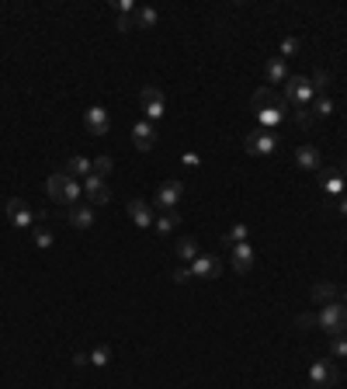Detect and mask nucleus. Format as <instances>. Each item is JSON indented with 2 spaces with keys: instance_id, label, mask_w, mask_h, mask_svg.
Segmentation results:
<instances>
[{
  "instance_id": "f257e3e1",
  "label": "nucleus",
  "mask_w": 347,
  "mask_h": 389,
  "mask_svg": "<svg viewBox=\"0 0 347 389\" xmlns=\"http://www.w3.org/2000/svg\"><path fill=\"white\" fill-rule=\"evenodd\" d=\"M285 108H292V119L302 126V129H309L312 126V115H309V105H312V84H309V77H299V74H292L288 80H285Z\"/></svg>"
},
{
  "instance_id": "f03ea898",
  "label": "nucleus",
  "mask_w": 347,
  "mask_h": 389,
  "mask_svg": "<svg viewBox=\"0 0 347 389\" xmlns=\"http://www.w3.org/2000/svg\"><path fill=\"white\" fill-rule=\"evenodd\" d=\"M250 108H253L260 129H271V126H278V122L285 119V98H281L278 91H271V87H260V91L250 98Z\"/></svg>"
},
{
  "instance_id": "7ed1b4c3",
  "label": "nucleus",
  "mask_w": 347,
  "mask_h": 389,
  "mask_svg": "<svg viewBox=\"0 0 347 389\" xmlns=\"http://www.w3.org/2000/svg\"><path fill=\"white\" fill-rule=\"evenodd\" d=\"M46 188H49V198L53 202H60V205H66V209H73L77 202H80V195H84V184L77 181V178H70V174H53L49 181H46Z\"/></svg>"
},
{
  "instance_id": "20e7f679",
  "label": "nucleus",
  "mask_w": 347,
  "mask_h": 389,
  "mask_svg": "<svg viewBox=\"0 0 347 389\" xmlns=\"http://www.w3.org/2000/svg\"><path fill=\"white\" fill-rule=\"evenodd\" d=\"M4 216H8V223L15 226V230H32V226H39L42 219H46V212L42 209H32L21 195H15V198H8V205H4Z\"/></svg>"
},
{
  "instance_id": "39448f33",
  "label": "nucleus",
  "mask_w": 347,
  "mask_h": 389,
  "mask_svg": "<svg viewBox=\"0 0 347 389\" xmlns=\"http://www.w3.org/2000/svg\"><path fill=\"white\" fill-rule=\"evenodd\" d=\"M316 327L326 330L330 337H333V334H347V306H344L340 299L323 302V309L316 313Z\"/></svg>"
},
{
  "instance_id": "423d86ee",
  "label": "nucleus",
  "mask_w": 347,
  "mask_h": 389,
  "mask_svg": "<svg viewBox=\"0 0 347 389\" xmlns=\"http://www.w3.org/2000/svg\"><path fill=\"white\" fill-rule=\"evenodd\" d=\"M243 150L250 153V157H271L274 150H278V136L271 132V129H253L247 139H243Z\"/></svg>"
},
{
  "instance_id": "0eeeda50",
  "label": "nucleus",
  "mask_w": 347,
  "mask_h": 389,
  "mask_svg": "<svg viewBox=\"0 0 347 389\" xmlns=\"http://www.w3.org/2000/svg\"><path fill=\"white\" fill-rule=\"evenodd\" d=\"M319 188H323V195H326V205L337 202V198H344V195H347V164H337V167L319 181Z\"/></svg>"
},
{
  "instance_id": "6e6552de",
  "label": "nucleus",
  "mask_w": 347,
  "mask_h": 389,
  "mask_svg": "<svg viewBox=\"0 0 347 389\" xmlns=\"http://www.w3.org/2000/svg\"><path fill=\"white\" fill-rule=\"evenodd\" d=\"M139 101H143V112H146V122H160L167 115V105H163V91L157 84L143 87L139 91Z\"/></svg>"
},
{
  "instance_id": "1a4fd4ad",
  "label": "nucleus",
  "mask_w": 347,
  "mask_h": 389,
  "mask_svg": "<svg viewBox=\"0 0 347 389\" xmlns=\"http://www.w3.org/2000/svg\"><path fill=\"white\" fill-rule=\"evenodd\" d=\"M309 382H312L316 389H330V386H337V382H340V368H337L333 361L319 358V361H312V365H309Z\"/></svg>"
},
{
  "instance_id": "9d476101",
  "label": "nucleus",
  "mask_w": 347,
  "mask_h": 389,
  "mask_svg": "<svg viewBox=\"0 0 347 389\" xmlns=\"http://www.w3.org/2000/svg\"><path fill=\"white\" fill-rule=\"evenodd\" d=\"M188 268H191V278H205V282H212V278H219V275H222V268H226V264H222V257H219V254H198Z\"/></svg>"
},
{
  "instance_id": "9b49d317",
  "label": "nucleus",
  "mask_w": 347,
  "mask_h": 389,
  "mask_svg": "<svg viewBox=\"0 0 347 389\" xmlns=\"http://www.w3.org/2000/svg\"><path fill=\"white\" fill-rule=\"evenodd\" d=\"M84 195H87V205H108V202H112L108 181H105L101 174H94V171L84 178Z\"/></svg>"
},
{
  "instance_id": "f8f14e48",
  "label": "nucleus",
  "mask_w": 347,
  "mask_h": 389,
  "mask_svg": "<svg viewBox=\"0 0 347 389\" xmlns=\"http://www.w3.org/2000/svg\"><path fill=\"white\" fill-rule=\"evenodd\" d=\"M181 195H184V184L181 181H163L157 188V195H153V205L163 209V212H174V205L181 202Z\"/></svg>"
},
{
  "instance_id": "ddd939ff",
  "label": "nucleus",
  "mask_w": 347,
  "mask_h": 389,
  "mask_svg": "<svg viewBox=\"0 0 347 389\" xmlns=\"http://www.w3.org/2000/svg\"><path fill=\"white\" fill-rule=\"evenodd\" d=\"M288 77H292V74H288V63H285L281 56H271V60L264 63V87L278 91V87H285Z\"/></svg>"
},
{
  "instance_id": "4468645a",
  "label": "nucleus",
  "mask_w": 347,
  "mask_h": 389,
  "mask_svg": "<svg viewBox=\"0 0 347 389\" xmlns=\"http://www.w3.org/2000/svg\"><path fill=\"white\" fill-rule=\"evenodd\" d=\"M253 261H257V250H253L250 243H236V247H229V268H233L236 275H247V271L253 268Z\"/></svg>"
},
{
  "instance_id": "2eb2a0df",
  "label": "nucleus",
  "mask_w": 347,
  "mask_h": 389,
  "mask_svg": "<svg viewBox=\"0 0 347 389\" xmlns=\"http://www.w3.org/2000/svg\"><path fill=\"white\" fill-rule=\"evenodd\" d=\"M84 126H87V132H91V136H108L112 119H108V112H105L101 105H94V108H87V112H84Z\"/></svg>"
},
{
  "instance_id": "dca6fc26",
  "label": "nucleus",
  "mask_w": 347,
  "mask_h": 389,
  "mask_svg": "<svg viewBox=\"0 0 347 389\" xmlns=\"http://www.w3.org/2000/svg\"><path fill=\"white\" fill-rule=\"evenodd\" d=\"M132 143H136V150L139 153H146V150H153L157 146V126L153 122H136V129H132Z\"/></svg>"
},
{
  "instance_id": "f3484780",
  "label": "nucleus",
  "mask_w": 347,
  "mask_h": 389,
  "mask_svg": "<svg viewBox=\"0 0 347 389\" xmlns=\"http://www.w3.org/2000/svg\"><path fill=\"white\" fill-rule=\"evenodd\" d=\"M319 164H323V157H319V150H316V146H309V143H305V146H299V150H295V167H299V171L316 174V171H319Z\"/></svg>"
},
{
  "instance_id": "a211bd4d",
  "label": "nucleus",
  "mask_w": 347,
  "mask_h": 389,
  "mask_svg": "<svg viewBox=\"0 0 347 389\" xmlns=\"http://www.w3.org/2000/svg\"><path fill=\"white\" fill-rule=\"evenodd\" d=\"M129 216H132V223H136L139 230H150V226H153V209H150L143 198H132V202H129Z\"/></svg>"
},
{
  "instance_id": "6ab92c4d",
  "label": "nucleus",
  "mask_w": 347,
  "mask_h": 389,
  "mask_svg": "<svg viewBox=\"0 0 347 389\" xmlns=\"http://www.w3.org/2000/svg\"><path fill=\"white\" fill-rule=\"evenodd\" d=\"M309 115H312V122L330 119V115H333V98H330V94H316L312 105H309Z\"/></svg>"
},
{
  "instance_id": "aec40b11",
  "label": "nucleus",
  "mask_w": 347,
  "mask_h": 389,
  "mask_svg": "<svg viewBox=\"0 0 347 389\" xmlns=\"http://www.w3.org/2000/svg\"><path fill=\"white\" fill-rule=\"evenodd\" d=\"M70 226L73 230H91L94 226V209L91 205H73L70 209Z\"/></svg>"
},
{
  "instance_id": "412c9836",
  "label": "nucleus",
  "mask_w": 347,
  "mask_h": 389,
  "mask_svg": "<svg viewBox=\"0 0 347 389\" xmlns=\"http://www.w3.org/2000/svg\"><path fill=\"white\" fill-rule=\"evenodd\" d=\"M157 21H160V11L157 8H136V28H143V32H150V28H157Z\"/></svg>"
},
{
  "instance_id": "4be33fe9",
  "label": "nucleus",
  "mask_w": 347,
  "mask_h": 389,
  "mask_svg": "<svg viewBox=\"0 0 347 389\" xmlns=\"http://www.w3.org/2000/svg\"><path fill=\"white\" fill-rule=\"evenodd\" d=\"M247 236H250V226H247V223H236V226H229V233H222V247L247 243Z\"/></svg>"
},
{
  "instance_id": "5701e85b",
  "label": "nucleus",
  "mask_w": 347,
  "mask_h": 389,
  "mask_svg": "<svg viewBox=\"0 0 347 389\" xmlns=\"http://www.w3.org/2000/svg\"><path fill=\"white\" fill-rule=\"evenodd\" d=\"M63 174H70V178H87V174H91V160H87V157H70Z\"/></svg>"
},
{
  "instance_id": "b1692460",
  "label": "nucleus",
  "mask_w": 347,
  "mask_h": 389,
  "mask_svg": "<svg viewBox=\"0 0 347 389\" xmlns=\"http://www.w3.org/2000/svg\"><path fill=\"white\" fill-rule=\"evenodd\" d=\"M177 223H181V216H177V212H163L160 219H153V230H157L160 236H170Z\"/></svg>"
},
{
  "instance_id": "393cba45",
  "label": "nucleus",
  "mask_w": 347,
  "mask_h": 389,
  "mask_svg": "<svg viewBox=\"0 0 347 389\" xmlns=\"http://www.w3.org/2000/svg\"><path fill=\"white\" fill-rule=\"evenodd\" d=\"M174 254H177V261H195L198 257V243L191 240V236H184V240H177V247H174Z\"/></svg>"
},
{
  "instance_id": "a878e982",
  "label": "nucleus",
  "mask_w": 347,
  "mask_h": 389,
  "mask_svg": "<svg viewBox=\"0 0 347 389\" xmlns=\"http://www.w3.org/2000/svg\"><path fill=\"white\" fill-rule=\"evenodd\" d=\"M32 240H35V247H39V250H49V247L56 243V236H53V230H49V226H35V230H32Z\"/></svg>"
},
{
  "instance_id": "bb28decb",
  "label": "nucleus",
  "mask_w": 347,
  "mask_h": 389,
  "mask_svg": "<svg viewBox=\"0 0 347 389\" xmlns=\"http://www.w3.org/2000/svg\"><path fill=\"white\" fill-rule=\"evenodd\" d=\"M299 53H302V39L285 35V39H281V60L288 63V60H292V56H299Z\"/></svg>"
},
{
  "instance_id": "cd10ccee",
  "label": "nucleus",
  "mask_w": 347,
  "mask_h": 389,
  "mask_svg": "<svg viewBox=\"0 0 347 389\" xmlns=\"http://www.w3.org/2000/svg\"><path fill=\"white\" fill-rule=\"evenodd\" d=\"M333 299H337V288H333L330 282L312 285V302H333Z\"/></svg>"
},
{
  "instance_id": "c85d7f7f",
  "label": "nucleus",
  "mask_w": 347,
  "mask_h": 389,
  "mask_svg": "<svg viewBox=\"0 0 347 389\" xmlns=\"http://www.w3.org/2000/svg\"><path fill=\"white\" fill-rule=\"evenodd\" d=\"M112 354H115L112 344H98V347L91 351V365H94V368H105V365L112 361Z\"/></svg>"
},
{
  "instance_id": "c756f323",
  "label": "nucleus",
  "mask_w": 347,
  "mask_h": 389,
  "mask_svg": "<svg viewBox=\"0 0 347 389\" xmlns=\"http://www.w3.org/2000/svg\"><path fill=\"white\" fill-rule=\"evenodd\" d=\"M309 84H312V94H326V87H330V74H326V70H316V74L309 77Z\"/></svg>"
},
{
  "instance_id": "7c9ffc66",
  "label": "nucleus",
  "mask_w": 347,
  "mask_h": 389,
  "mask_svg": "<svg viewBox=\"0 0 347 389\" xmlns=\"http://www.w3.org/2000/svg\"><path fill=\"white\" fill-rule=\"evenodd\" d=\"M330 354L333 358H347V334H333L330 337Z\"/></svg>"
},
{
  "instance_id": "2f4dec72",
  "label": "nucleus",
  "mask_w": 347,
  "mask_h": 389,
  "mask_svg": "<svg viewBox=\"0 0 347 389\" xmlns=\"http://www.w3.org/2000/svg\"><path fill=\"white\" fill-rule=\"evenodd\" d=\"M91 171L101 174V178H108L115 171V164H112V157H98V160H91Z\"/></svg>"
},
{
  "instance_id": "473e14b6",
  "label": "nucleus",
  "mask_w": 347,
  "mask_h": 389,
  "mask_svg": "<svg viewBox=\"0 0 347 389\" xmlns=\"http://www.w3.org/2000/svg\"><path fill=\"white\" fill-rule=\"evenodd\" d=\"M112 11H115V18H118V15H125V18H129V11H136V4H132V0H115Z\"/></svg>"
},
{
  "instance_id": "72a5a7b5",
  "label": "nucleus",
  "mask_w": 347,
  "mask_h": 389,
  "mask_svg": "<svg viewBox=\"0 0 347 389\" xmlns=\"http://www.w3.org/2000/svg\"><path fill=\"white\" fill-rule=\"evenodd\" d=\"M326 209H330V212H337L340 219H347V195H344V198H337V202H330Z\"/></svg>"
},
{
  "instance_id": "f704fd0d",
  "label": "nucleus",
  "mask_w": 347,
  "mask_h": 389,
  "mask_svg": "<svg viewBox=\"0 0 347 389\" xmlns=\"http://www.w3.org/2000/svg\"><path fill=\"white\" fill-rule=\"evenodd\" d=\"M115 28H118V32H132L136 25H132V18H125V15H118V18H115Z\"/></svg>"
},
{
  "instance_id": "c9c22d12",
  "label": "nucleus",
  "mask_w": 347,
  "mask_h": 389,
  "mask_svg": "<svg viewBox=\"0 0 347 389\" xmlns=\"http://www.w3.org/2000/svg\"><path fill=\"white\" fill-rule=\"evenodd\" d=\"M174 282H177V285H188V282H191V268H177V271H174Z\"/></svg>"
},
{
  "instance_id": "e433bc0d",
  "label": "nucleus",
  "mask_w": 347,
  "mask_h": 389,
  "mask_svg": "<svg viewBox=\"0 0 347 389\" xmlns=\"http://www.w3.org/2000/svg\"><path fill=\"white\" fill-rule=\"evenodd\" d=\"M295 323H299V327H316V316H312V313H302Z\"/></svg>"
},
{
  "instance_id": "4c0bfd02",
  "label": "nucleus",
  "mask_w": 347,
  "mask_h": 389,
  "mask_svg": "<svg viewBox=\"0 0 347 389\" xmlns=\"http://www.w3.org/2000/svg\"><path fill=\"white\" fill-rule=\"evenodd\" d=\"M73 365H91V354H84V351H80V354H73Z\"/></svg>"
},
{
  "instance_id": "58836bf2",
  "label": "nucleus",
  "mask_w": 347,
  "mask_h": 389,
  "mask_svg": "<svg viewBox=\"0 0 347 389\" xmlns=\"http://www.w3.org/2000/svg\"><path fill=\"white\" fill-rule=\"evenodd\" d=\"M344 306H347V292H344Z\"/></svg>"
},
{
  "instance_id": "ea45409f",
  "label": "nucleus",
  "mask_w": 347,
  "mask_h": 389,
  "mask_svg": "<svg viewBox=\"0 0 347 389\" xmlns=\"http://www.w3.org/2000/svg\"><path fill=\"white\" fill-rule=\"evenodd\" d=\"M312 389H316V386H312Z\"/></svg>"
}]
</instances>
